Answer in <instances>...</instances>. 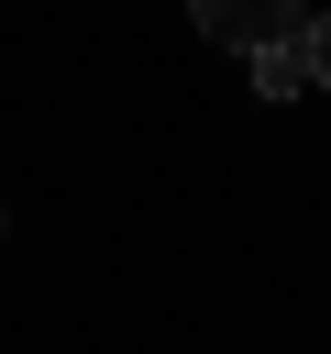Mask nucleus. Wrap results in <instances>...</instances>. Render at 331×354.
I'll return each mask as SVG.
<instances>
[{"mask_svg":"<svg viewBox=\"0 0 331 354\" xmlns=\"http://www.w3.org/2000/svg\"><path fill=\"white\" fill-rule=\"evenodd\" d=\"M199 11V33L210 44H232V55H265V44H298V0H188Z\"/></svg>","mask_w":331,"mask_h":354,"instance_id":"obj_1","label":"nucleus"},{"mask_svg":"<svg viewBox=\"0 0 331 354\" xmlns=\"http://www.w3.org/2000/svg\"><path fill=\"white\" fill-rule=\"evenodd\" d=\"M298 88H309V55L298 44H265L254 55V100H298Z\"/></svg>","mask_w":331,"mask_h":354,"instance_id":"obj_2","label":"nucleus"},{"mask_svg":"<svg viewBox=\"0 0 331 354\" xmlns=\"http://www.w3.org/2000/svg\"><path fill=\"white\" fill-rule=\"evenodd\" d=\"M298 55H309V88H331V22H298Z\"/></svg>","mask_w":331,"mask_h":354,"instance_id":"obj_3","label":"nucleus"}]
</instances>
